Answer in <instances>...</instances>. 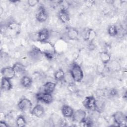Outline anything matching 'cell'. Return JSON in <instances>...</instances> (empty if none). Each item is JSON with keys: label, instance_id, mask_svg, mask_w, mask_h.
<instances>
[{"label": "cell", "instance_id": "6da1fadb", "mask_svg": "<svg viewBox=\"0 0 127 127\" xmlns=\"http://www.w3.org/2000/svg\"><path fill=\"white\" fill-rule=\"evenodd\" d=\"M75 82H79L83 78V72L79 65L77 64L73 63L69 70Z\"/></svg>", "mask_w": 127, "mask_h": 127}, {"label": "cell", "instance_id": "7a4b0ae2", "mask_svg": "<svg viewBox=\"0 0 127 127\" xmlns=\"http://www.w3.org/2000/svg\"><path fill=\"white\" fill-rule=\"evenodd\" d=\"M114 121L118 126L125 127L126 126L127 119L126 116L121 111H117L113 115Z\"/></svg>", "mask_w": 127, "mask_h": 127}, {"label": "cell", "instance_id": "3957f363", "mask_svg": "<svg viewBox=\"0 0 127 127\" xmlns=\"http://www.w3.org/2000/svg\"><path fill=\"white\" fill-rule=\"evenodd\" d=\"M83 106L87 109L93 111L97 110V101L92 96H89L85 97L82 102Z\"/></svg>", "mask_w": 127, "mask_h": 127}, {"label": "cell", "instance_id": "277c9868", "mask_svg": "<svg viewBox=\"0 0 127 127\" xmlns=\"http://www.w3.org/2000/svg\"><path fill=\"white\" fill-rule=\"evenodd\" d=\"M32 107V104L30 100L27 98H22L20 100L17 104L18 109L22 112L30 110Z\"/></svg>", "mask_w": 127, "mask_h": 127}, {"label": "cell", "instance_id": "5b68a950", "mask_svg": "<svg viewBox=\"0 0 127 127\" xmlns=\"http://www.w3.org/2000/svg\"><path fill=\"white\" fill-rule=\"evenodd\" d=\"M36 97L38 101H42L46 104L51 103L53 100L52 94L45 92L37 93L36 95Z\"/></svg>", "mask_w": 127, "mask_h": 127}, {"label": "cell", "instance_id": "8992f818", "mask_svg": "<svg viewBox=\"0 0 127 127\" xmlns=\"http://www.w3.org/2000/svg\"><path fill=\"white\" fill-rule=\"evenodd\" d=\"M48 13L45 8L43 6H40L36 13V18L40 22H43L48 18Z\"/></svg>", "mask_w": 127, "mask_h": 127}, {"label": "cell", "instance_id": "52a82bcc", "mask_svg": "<svg viewBox=\"0 0 127 127\" xmlns=\"http://www.w3.org/2000/svg\"><path fill=\"white\" fill-rule=\"evenodd\" d=\"M71 118L74 122L79 123L85 119L86 118V113L82 109L77 110L75 112L74 111Z\"/></svg>", "mask_w": 127, "mask_h": 127}, {"label": "cell", "instance_id": "ba28073f", "mask_svg": "<svg viewBox=\"0 0 127 127\" xmlns=\"http://www.w3.org/2000/svg\"><path fill=\"white\" fill-rule=\"evenodd\" d=\"M1 73L2 77L9 80L14 78L16 74L12 66H7L3 68L1 70Z\"/></svg>", "mask_w": 127, "mask_h": 127}, {"label": "cell", "instance_id": "9c48e42d", "mask_svg": "<svg viewBox=\"0 0 127 127\" xmlns=\"http://www.w3.org/2000/svg\"><path fill=\"white\" fill-rule=\"evenodd\" d=\"M50 34L49 30L47 28H43L38 33V40L41 42H46L49 39Z\"/></svg>", "mask_w": 127, "mask_h": 127}, {"label": "cell", "instance_id": "30bf717a", "mask_svg": "<svg viewBox=\"0 0 127 127\" xmlns=\"http://www.w3.org/2000/svg\"><path fill=\"white\" fill-rule=\"evenodd\" d=\"M45 113V110L43 106L40 104L36 105L31 111V114L37 117V118H41L43 116Z\"/></svg>", "mask_w": 127, "mask_h": 127}, {"label": "cell", "instance_id": "8fae6325", "mask_svg": "<svg viewBox=\"0 0 127 127\" xmlns=\"http://www.w3.org/2000/svg\"><path fill=\"white\" fill-rule=\"evenodd\" d=\"M42 53L41 52L40 50L37 47H34L29 51L28 54L31 58L33 60H37L41 58Z\"/></svg>", "mask_w": 127, "mask_h": 127}, {"label": "cell", "instance_id": "7c38bea8", "mask_svg": "<svg viewBox=\"0 0 127 127\" xmlns=\"http://www.w3.org/2000/svg\"><path fill=\"white\" fill-rule=\"evenodd\" d=\"M66 35L68 39L70 40H75L78 37L79 32L75 28L69 27L67 29Z\"/></svg>", "mask_w": 127, "mask_h": 127}, {"label": "cell", "instance_id": "4fadbf2b", "mask_svg": "<svg viewBox=\"0 0 127 127\" xmlns=\"http://www.w3.org/2000/svg\"><path fill=\"white\" fill-rule=\"evenodd\" d=\"M60 20L64 23L68 22L70 20V16L68 12L65 9H61L58 14Z\"/></svg>", "mask_w": 127, "mask_h": 127}, {"label": "cell", "instance_id": "5bb4252c", "mask_svg": "<svg viewBox=\"0 0 127 127\" xmlns=\"http://www.w3.org/2000/svg\"><path fill=\"white\" fill-rule=\"evenodd\" d=\"M62 113L65 118H71L73 113V109L68 105H64L61 109Z\"/></svg>", "mask_w": 127, "mask_h": 127}, {"label": "cell", "instance_id": "9a60e30c", "mask_svg": "<svg viewBox=\"0 0 127 127\" xmlns=\"http://www.w3.org/2000/svg\"><path fill=\"white\" fill-rule=\"evenodd\" d=\"M56 86V83L51 81H48L43 85L44 92L52 94L55 90Z\"/></svg>", "mask_w": 127, "mask_h": 127}, {"label": "cell", "instance_id": "2e32d148", "mask_svg": "<svg viewBox=\"0 0 127 127\" xmlns=\"http://www.w3.org/2000/svg\"><path fill=\"white\" fill-rule=\"evenodd\" d=\"M99 57L102 64L104 65L107 64L111 61L110 55L107 52L102 51L100 52Z\"/></svg>", "mask_w": 127, "mask_h": 127}, {"label": "cell", "instance_id": "e0dca14e", "mask_svg": "<svg viewBox=\"0 0 127 127\" xmlns=\"http://www.w3.org/2000/svg\"><path fill=\"white\" fill-rule=\"evenodd\" d=\"M12 87L10 80L2 77L1 81V88L5 91H9Z\"/></svg>", "mask_w": 127, "mask_h": 127}, {"label": "cell", "instance_id": "ac0fdd59", "mask_svg": "<svg viewBox=\"0 0 127 127\" xmlns=\"http://www.w3.org/2000/svg\"><path fill=\"white\" fill-rule=\"evenodd\" d=\"M32 83V79L26 75L22 77L20 80V83L21 85L25 88H28L31 86Z\"/></svg>", "mask_w": 127, "mask_h": 127}, {"label": "cell", "instance_id": "d6986e66", "mask_svg": "<svg viewBox=\"0 0 127 127\" xmlns=\"http://www.w3.org/2000/svg\"><path fill=\"white\" fill-rule=\"evenodd\" d=\"M16 73L22 74L25 71V67L22 64L20 63H16L12 66Z\"/></svg>", "mask_w": 127, "mask_h": 127}, {"label": "cell", "instance_id": "ffe728a7", "mask_svg": "<svg viewBox=\"0 0 127 127\" xmlns=\"http://www.w3.org/2000/svg\"><path fill=\"white\" fill-rule=\"evenodd\" d=\"M108 64H109V68L110 70L113 71H118L120 70L121 68V66L120 63L117 61H110Z\"/></svg>", "mask_w": 127, "mask_h": 127}, {"label": "cell", "instance_id": "44dd1931", "mask_svg": "<svg viewBox=\"0 0 127 127\" xmlns=\"http://www.w3.org/2000/svg\"><path fill=\"white\" fill-rule=\"evenodd\" d=\"M96 37L95 32L92 29H88L85 34V39L90 42H92Z\"/></svg>", "mask_w": 127, "mask_h": 127}, {"label": "cell", "instance_id": "7402d4cb", "mask_svg": "<svg viewBox=\"0 0 127 127\" xmlns=\"http://www.w3.org/2000/svg\"><path fill=\"white\" fill-rule=\"evenodd\" d=\"M107 32L108 34L111 37H115L117 36L118 34V28L116 26L114 25H110L108 27L107 29Z\"/></svg>", "mask_w": 127, "mask_h": 127}, {"label": "cell", "instance_id": "603a6c76", "mask_svg": "<svg viewBox=\"0 0 127 127\" xmlns=\"http://www.w3.org/2000/svg\"><path fill=\"white\" fill-rule=\"evenodd\" d=\"M64 74L65 73L64 71L62 69H59L55 72L54 78L57 81H62L64 80Z\"/></svg>", "mask_w": 127, "mask_h": 127}, {"label": "cell", "instance_id": "cb8c5ba5", "mask_svg": "<svg viewBox=\"0 0 127 127\" xmlns=\"http://www.w3.org/2000/svg\"><path fill=\"white\" fill-rule=\"evenodd\" d=\"M26 120L22 115L18 116L16 119V124L17 127H23L26 125Z\"/></svg>", "mask_w": 127, "mask_h": 127}, {"label": "cell", "instance_id": "d4e9b609", "mask_svg": "<svg viewBox=\"0 0 127 127\" xmlns=\"http://www.w3.org/2000/svg\"><path fill=\"white\" fill-rule=\"evenodd\" d=\"M64 80L67 84H70L74 83L75 82L74 81L71 74H70L69 71L68 72L65 73L64 77Z\"/></svg>", "mask_w": 127, "mask_h": 127}, {"label": "cell", "instance_id": "484cf974", "mask_svg": "<svg viewBox=\"0 0 127 127\" xmlns=\"http://www.w3.org/2000/svg\"><path fill=\"white\" fill-rule=\"evenodd\" d=\"M39 2V0H29L27 1V4L30 7H34Z\"/></svg>", "mask_w": 127, "mask_h": 127}, {"label": "cell", "instance_id": "4316f807", "mask_svg": "<svg viewBox=\"0 0 127 127\" xmlns=\"http://www.w3.org/2000/svg\"><path fill=\"white\" fill-rule=\"evenodd\" d=\"M118 91L115 88H112L110 89L109 91V94L111 97H115L117 95Z\"/></svg>", "mask_w": 127, "mask_h": 127}, {"label": "cell", "instance_id": "83f0119b", "mask_svg": "<svg viewBox=\"0 0 127 127\" xmlns=\"http://www.w3.org/2000/svg\"><path fill=\"white\" fill-rule=\"evenodd\" d=\"M68 87L69 88V90L71 92H75L76 89V87L74 83L68 84Z\"/></svg>", "mask_w": 127, "mask_h": 127}, {"label": "cell", "instance_id": "f1b7e54d", "mask_svg": "<svg viewBox=\"0 0 127 127\" xmlns=\"http://www.w3.org/2000/svg\"><path fill=\"white\" fill-rule=\"evenodd\" d=\"M96 94H97V96L100 97L104 96V91H103L102 90H98L96 92Z\"/></svg>", "mask_w": 127, "mask_h": 127}, {"label": "cell", "instance_id": "f546056e", "mask_svg": "<svg viewBox=\"0 0 127 127\" xmlns=\"http://www.w3.org/2000/svg\"><path fill=\"white\" fill-rule=\"evenodd\" d=\"M94 2H95L94 1H92V0H88V1H86V4L88 6H91L94 3Z\"/></svg>", "mask_w": 127, "mask_h": 127}, {"label": "cell", "instance_id": "4dcf8cb0", "mask_svg": "<svg viewBox=\"0 0 127 127\" xmlns=\"http://www.w3.org/2000/svg\"><path fill=\"white\" fill-rule=\"evenodd\" d=\"M0 127H8V125L4 121H1L0 122Z\"/></svg>", "mask_w": 127, "mask_h": 127}]
</instances>
